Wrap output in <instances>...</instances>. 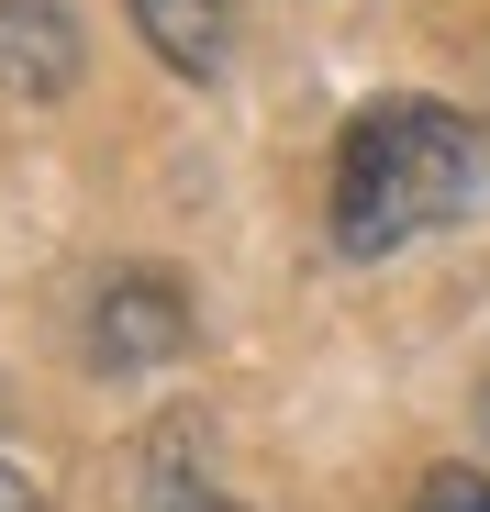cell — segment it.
<instances>
[{"mask_svg":"<svg viewBox=\"0 0 490 512\" xmlns=\"http://www.w3.org/2000/svg\"><path fill=\"white\" fill-rule=\"evenodd\" d=\"M479 190V123L457 101L390 90L335 134V245L346 256H401L413 234L457 223Z\"/></svg>","mask_w":490,"mask_h":512,"instance_id":"obj_1","label":"cell"},{"mask_svg":"<svg viewBox=\"0 0 490 512\" xmlns=\"http://www.w3.org/2000/svg\"><path fill=\"white\" fill-rule=\"evenodd\" d=\"M0 512H45V479L23 457H0Z\"/></svg>","mask_w":490,"mask_h":512,"instance_id":"obj_6","label":"cell"},{"mask_svg":"<svg viewBox=\"0 0 490 512\" xmlns=\"http://www.w3.org/2000/svg\"><path fill=\"white\" fill-rule=\"evenodd\" d=\"M479 423H490V390H479Z\"/></svg>","mask_w":490,"mask_h":512,"instance_id":"obj_8","label":"cell"},{"mask_svg":"<svg viewBox=\"0 0 490 512\" xmlns=\"http://www.w3.org/2000/svg\"><path fill=\"white\" fill-rule=\"evenodd\" d=\"M156 512H245V501H223V490H201V479H190V490H168Z\"/></svg>","mask_w":490,"mask_h":512,"instance_id":"obj_7","label":"cell"},{"mask_svg":"<svg viewBox=\"0 0 490 512\" xmlns=\"http://www.w3.org/2000/svg\"><path fill=\"white\" fill-rule=\"evenodd\" d=\"M168 357H190V290L168 268H112L101 301H90V368L101 379H145Z\"/></svg>","mask_w":490,"mask_h":512,"instance_id":"obj_2","label":"cell"},{"mask_svg":"<svg viewBox=\"0 0 490 512\" xmlns=\"http://www.w3.org/2000/svg\"><path fill=\"white\" fill-rule=\"evenodd\" d=\"M413 512H490V468H435L413 490Z\"/></svg>","mask_w":490,"mask_h":512,"instance_id":"obj_5","label":"cell"},{"mask_svg":"<svg viewBox=\"0 0 490 512\" xmlns=\"http://www.w3.org/2000/svg\"><path fill=\"white\" fill-rule=\"evenodd\" d=\"M134 34L156 45V67L223 78V56H234V0H134Z\"/></svg>","mask_w":490,"mask_h":512,"instance_id":"obj_4","label":"cell"},{"mask_svg":"<svg viewBox=\"0 0 490 512\" xmlns=\"http://www.w3.org/2000/svg\"><path fill=\"white\" fill-rule=\"evenodd\" d=\"M90 45H78V12L67 0H0V90L12 101H67Z\"/></svg>","mask_w":490,"mask_h":512,"instance_id":"obj_3","label":"cell"}]
</instances>
